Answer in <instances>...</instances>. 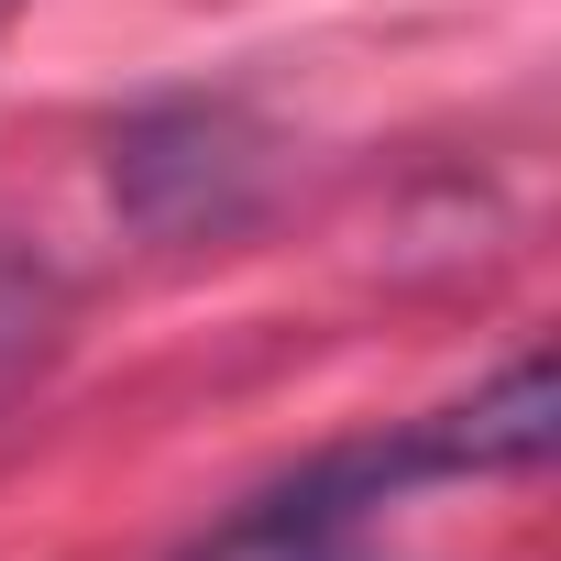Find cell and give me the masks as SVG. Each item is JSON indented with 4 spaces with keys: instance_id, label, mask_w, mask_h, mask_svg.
<instances>
[{
    "instance_id": "3957f363",
    "label": "cell",
    "mask_w": 561,
    "mask_h": 561,
    "mask_svg": "<svg viewBox=\"0 0 561 561\" xmlns=\"http://www.w3.org/2000/svg\"><path fill=\"white\" fill-rule=\"evenodd\" d=\"M56 331H67V287H56L45 264L0 253V408H12V397H23L34 375H45Z\"/></svg>"
},
{
    "instance_id": "6da1fadb",
    "label": "cell",
    "mask_w": 561,
    "mask_h": 561,
    "mask_svg": "<svg viewBox=\"0 0 561 561\" xmlns=\"http://www.w3.org/2000/svg\"><path fill=\"white\" fill-rule=\"evenodd\" d=\"M550 430H561L550 364L517 353V364H506L495 386H473L462 408H430V419H408V430H386V440L320 451L309 473L264 484L253 506H231L220 528H198L176 561H375L364 528H375L397 495L462 484V473H528V462H550Z\"/></svg>"
},
{
    "instance_id": "277c9868",
    "label": "cell",
    "mask_w": 561,
    "mask_h": 561,
    "mask_svg": "<svg viewBox=\"0 0 561 561\" xmlns=\"http://www.w3.org/2000/svg\"><path fill=\"white\" fill-rule=\"evenodd\" d=\"M12 12H23V0H0V23H12Z\"/></svg>"
},
{
    "instance_id": "7a4b0ae2",
    "label": "cell",
    "mask_w": 561,
    "mask_h": 561,
    "mask_svg": "<svg viewBox=\"0 0 561 561\" xmlns=\"http://www.w3.org/2000/svg\"><path fill=\"white\" fill-rule=\"evenodd\" d=\"M111 198L154 242H220L264 198V133L231 100H144L111 133Z\"/></svg>"
}]
</instances>
